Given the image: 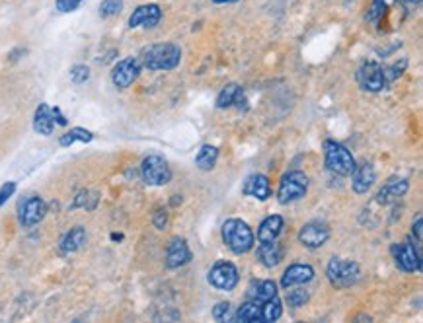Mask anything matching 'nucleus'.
Instances as JSON below:
<instances>
[{
	"label": "nucleus",
	"mask_w": 423,
	"mask_h": 323,
	"mask_svg": "<svg viewBox=\"0 0 423 323\" xmlns=\"http://www.w3.org/2000/svg\"><path fill=\"white\" fill-rule=\"evenodd\" d=\"M141 176L145 179L146 185L153 187H162L168 185L172 179V169H170L168 162L164 160L162 156H146L143 164H141Z\"/></svg>",
	"instance_id": "423d86ee"
},
{
	"label": "nucleus",
	"mask_w": 423,
	"mask_h": 323,
	"mask_svg": "<svg viewBox=\"0 0 423 323\" xmlns=\"http://www.w3.org/2000/svg\"><path fill=\"white\" fill-rule=\"evenodd\" d=\"M213 4H234V2H238V0H211Z\"/></svg>",
	"instance_id": "a19ab883"
},
{
	"label": "nucleus",
	"mask_w": 423,
	"mask_h": 323,
	"mask_svg": "<svg viewBox=\"0 0 423 323\" xmlns=\"http://www.w3.org/2000/svg\"><path fill=\"white\" fill-rule=\"evenodd\" d=\"M84 0H55V8L61 14H71L74 10H78Z\"/></svg>",
	"instance_id": "72a5a7b5"
},
{
	"label": "nucleus",
	"mask_w": 423,
	"mask_h": 323,
	"mask_svg": "<svg viewBox=\"0 0 423 323\" xmlns=\"http://www.w3.org/2000/svg\"><path fill=\"white\" fill-rule=\"evenodd\" d=\"M273 296H277V285L273 280H260L254 282L246 292V298L255 304H263V302L271 300Z\"/></svg>",
	"instance_id": "4be33fe9"
},
{
	"label": "nucleus",
	"mask_w": 423,
	"mask_h": 323,
	"mask_svg": "<svg viewBox=\"0 0 423 323\" xmlns=\"http://www.w3.org/2000/svg\"><path fill=\"white\" fill-rule=\"evenodd\" d=\"M396 2H398V0H372L371 6L367 8L365 20L371 23H377L382 16L387 14L388 8L394 6Z\"/></svg>",
	"instance_id": "c85d7f7f"
},
{
	"label": "nucleus",
	"mask_w": 423,
	"mask_h": 323,
	"mask_svg": "<svg viewBox=\"0 0 423 323\" xmlns=\"http://www.w3.org/2000/svg\"><path fill=\"white\" fill-rule=\"evenodd\" d=\"M287 300H289V304H291V306L299 308V306H302V304L308 300V290H305V288L291 290V292H289V296H287Z\"/></svg>",
	"instance_id": "f704fd0d"
},
{
	"label": "nucleus",
	"mask_w": 423,
	"mask_h": 323,
	"mask_svg": "<svg viewBox=\"0 0 423 323\" xmlns=\"http://www.w3.org/2000/svg\"><path fill=\"white\" fill-rule=\"evenodd\" d=\"M209 285L223 292H230L238 285V269L230 261H217L209 271Z\"/></svg>",
	"instance_id": "1a4fd4ad"
},
{
	"label": "nucleus",
	"mask_w": 423,
	"mask_h": 323,
	"mask_svg": "<svg viewBox=\"0 0 423 323\" xmlns=\"http://www.w3.org/2000/svg\"><path fill=\"white\" fill-rule=\"evenodd\" d=\"M34 131L41 137H51L55 131V119H53V110L47 103H39L36 113H34Z\"/></svg>",
	"instance_id": "aec40b11"
},
{
	"label": "nucleus",
	"mask_w": 423,
	"mask_h": 323,
	"mask_svg": "<svg viewBox=\"0 0 423 323\" xmlns=\"http://www.w3.org/2000/svg\"><path fill=\"white\" fill-rule=\"evenodd\" d=\"M16 193V184L14 181H6V184L0 187V208L6 205L8 198L12 197Z\"/></svg>",
	"instance_id": "c9c22d12"
},
{
	"label": "nucleus",
	"mask_w": 423,
	"mask_h": 323,
	"mask_svg": "<svg viewBox=\"0 0 423 323\" xmlns=\"http://www.w3.org/2000/svg\"><path fill=\"white\" fill-rule=\"evenodd\" d=\"M51 110H53V119H55V125L65 127L66 123H68V119L63 115V111L58 110V107H51Z\"/></svg>",
	"instance_id": "ea45409f"
},
{
	"label": "nucleus",
	"mask_w": 423,
	"mask_h": 323,
	"mask_svg": "<svg viewBox=\"0 0 423 323\" xmlns=\"http://www.w3.org/2000/svg\"><path fill=\"white\" fill-rule=\"evenodd\" d=\"M217 160H219V148L213 147V144H203L195 156V166L201 171H211L217 166Z\"/></svg>",
	"instance_id": "b1692460"
},
{
	"label": "nucleus",
	"mask_w": 423,
	"mask_h": 323,
	"mask_svg": "<svg viewBox=\"0 0 423 323\" xmlns=\"http://www.w3.org/2000/svg\"><path fill=\"white\" fill-rule=\"evenodd\" d=\"M400 2H402V6H404V10L409 12V14H412V12H416L417 8L422 6V0H400Z\"/></svg>",
	"instance_id": "4c0bfd02"
},
{
	"label": "nucleus",
	"mask_w": 423,
	"mask_h": 323,
	"mask_svg": "<svg viewBox=\"0 0 423 323\" xmlns=\"http://www.w3.org/2000/svg\"><path fill=\"white\" fill-rule=\"evenodd\" d=\"M285 228V221L279 216V214H271L267 216L265 221L260 224L258 228V242L260 243H267V242H275L281 232Z\"/></svg>",
	"instance_id": "6ab92c4d"
},
{
	"label": "nucleus",
	"mask_w": 423,
	"mask_h": 323,
	"mask_svg": "<svg viewBox=\"0 0 423 323\" xmlns=\"http://www.w3.org/2000/svg\"><path fill=\"white\" fill-rule=\"evenodd\" d=\"M242 193L246 197H254L258 201H267L271 197V184L263 174H252L246 177V181L242 185Z\"/></svg>",
	"instance_id": "dca6fc26"
},
{
	"label": "nucleus",
	"mask_w": 423,
	"mask_h": 323,
	"mask_svg": "<svg viewBox=\"0 0 423 323\" xmlns=\"http://www.w3.org/2000/svg\"><path fill=\"white\" fill-rule=\"evenodd\" d=\"M330 238V228L326 222L312 221L300 228L299 232V242L308 248V250H318L324 243L328 242Z\"/></svg>",
	"instance_id": "ddd939ff"
},
{
	"label": "nucleus",
	"mask_w": 423,
	"mask_h": 323,
	"mask_svg": "<svg viewBox=\"0 0 423 323\" xmlns=\"http://www.w3.org/2000/svg\"><path fill=\"white\" fill-rule=\"evenodd\" d=\"M71 80L76 84V86H81V84H86L90 80V68L86 65H74L71 68Z\"/></svg>",
	"instance_id": "2f4dec72"
},
{
	"label": "nucleus",
	"mask_w": 423,
	"mask_h": 323,
	"mask_svg": "<svg viewBox=\"0 0 423 323\" xmlns=\"http://www.w3.org/2000/svg\"><path fill=\"white\" fill-rule=\"evenodd\" d=\"M141 70H143V65H141V60L137 57L121 59L111 68V82H113V86L117 90L131 88L141 76Z\"/></svg>",
	"instance_id": "0eeeda50"
},
{
	"label": "nucleus",
	"mask_w": 423,
	"mask_h": 323,
	"mask_svg": "<svg viewBox=\"0 0 423 323\" xmlns=\"http://www.w3.org/2000/svg\"><path fill=\"white\" fill-rule=\"evenodd\" d=\"M374 168H372L369 162H363L361 166H355V169L351 171V187H353V191L357 193V195H365L369 193V189L374 184Z\"/></svg>",
	"instance_id": "f3484780"
},
{
	"label": "nucleus",
	"mask_w": 423,
	"mask_h": 323,
	"mask_svg": "<svg viewBox=\"0 0 423 323\" xmlns=\"http://www.w3.org/2000/svg\"><path fill=\"white\" fill-rule=\"evenodd\" d=\"M308 191V176L305 171L300 169H292V171H287L281 181H279V189H277V201L281 205H289V203H295L307 195Z\"/></svg>",
	"instance_id": "20e7f679"
},
{
	"label": "nucleus",
	"mask_w": 423,
	"mask_h": 323,
	"mask_svg": "<svg viewBox=\"0 0 423 323\" xmlns=\"http://www.w3.org/2000/svg\"><path fill=\"white\" fill-rule=\"evenodd\" d=\"M357 84L367 92H380L388 86L387 78H384V66L369 60L359 66L357 70Z\"/></svg>",
	"instance_id": "9d476101"
},
{
	"label": "nucleus",
	"mask_w": 423,
	"mask_h": 323,
	"mask_svg": "<svg viewBox=\"0 0 423 323\" xmlns=\"http://www.w3.org/2000/svg\"><path fill=\"white\" fill-rule=\"evenodd\" d=\"M191 261V251L188 242L183 238H172L166 248V267L168 269H180Z\"/></svg>",
	"instance_id": "4468645a"
},
{
	"label": "nucleus",
	"mask_w": 423,
	"mask_h": 323,
	"mask_svg": "<svg viewBox=\"0 0 423 323\" xmlns=\"http://www.w3.org/2000/svg\"><path fill=\"white\" fill-rule=\"evenodd\" d=\"M408 179H404V177H390L387 184L382 185V189L377 193V203L380 205H388L390 201H396V198H400L406 195L408 191Z\"/></svg>",
	"instance_id": "a211bd4d"
},
{
	"label": "nucleus",
	"mask_w": 423,
	"mask_h": 323,
	"mask_svg": "<svg viewBox=\"0 0 423 323\" xmlns=\"http://www.w3.org/2000/svg\"><path fill=\"white\" fill-rule=\"evenodd\" d=\"M84 243H86V230H84V226H74L63 235L61 251L63 253H74V251L81 250Z\"/></svg>",
	"instance_id": "5701e85b"
},
{
	"label": "nucleus",
	"mask_w": 423,
	"mask_h": 323,
	"mask_svg": "<svg viewBox=\"0 0 423 323\" xmlns=\"http://www.w3.org/2000/svg\"><path fill=\"white\" fill-rule=\"evenodd\" d=\"M141 65L148 70H174L182 63V49L175 43H156L141 53Z\"/></svg>",
	"instance_id": "f257e3e1"
},
{
	"label": "nucleus",
	"mask_w": 423,
	"mask_h": 323,
	"mask_svg": "<svg viewBox=\"0 0 423 323\" xmlns=\"http://www.w3.org/2000/svg\"><path fill=\"white\" fill-rule=\"evenodd\" d=\"M414 234H416V242L422 243V238H423V218L422 216H417L416 222H414Z\"/></svg>",
	"instance_id": "58836bf2"
},
{
	"label": "nucleus",
	"mask_w": 423,
	"mask_h": 323,
	"mask_svg": "<svg viewBox=\"0 0 423 323\" xmlns=\"http://www.w3.org/2000/svg\"><path fill=\"white\" fill-rule=\"evenodd\" d=\"M234 319L236 322L242 323H258L262 322V306L260 304H255V302H246V304H242L238 312L234 314Z\"/></svg>",
	"instance_id": "393cba45"
},
{
	"label": "nucleus",
	"mask_w": 423,
	"mask_h": 323,
	"mask_svg": "<svg viewBox=\"0 0 423 323\" xmlns=\"http://www.w3.org/2000/svg\"><path fill=\"white\" fill-rule=\"evenodd\" d=\"M162 20V8L158 4H141L133 10V14L129 16V28L131 30H139V28H145V30H151V28H156Z\"/></svg>",
	"instance_id": "f8f14e48"
},
{
	"label": "nucleus",
	"mask_w": 423,
	"mask_h": 323,
	"mask_svg": "<svg viewBox=\"0 0 423 323\" xmlns=\"http://www.w3.org/2000/svg\"><path fill=\"white\" fill-rule=\"evenodd\" d=\"M45 214H47V203H45L41 197L34 195V197L24 198L22 203H20L18 221H20V224H22L24 228L36 226V224H39V222L44 221Z\"/></svg>",
	"instance_id": "9b49d317"
},
{
	"label": "nucleus",
	"mask_w": 423,
	"mask_h": 323,
	"mask_svg": "<svg viewBox=\"0 0 423 323\" xmlns=\"http://www.w3.org/2000/svg\"><path fill=\"white\" fill-rule=\"evenodd\" d=\"M121 10H123V0H102V4L98 8V14L103 20H110V18L121 14Z\"/></svg>",
	"instance_id": "c756f323"
},
{
	"label": "nucleus",
	"mask_w": 423,
	"mask_h": 323,
	"mask_svg": "<svg viewBox=\"0 0 423 323\" xmlns=\"http://www.w3.org/2000/svg\"><path fill=\"white\" fill-rule=\"evenodd\" d=\"M94 140V132H90L88 129H82V127H74L71 131H66L61 139H58V144L61 147H73L74 142H92Z\"/></svg>",
	"instance_id": "a878e982"
},
{
	"label": "nucleus",
	"mask_w": 423,
	"mask_h": 323,
	"mask_svg": "<svg viewBox=\"0 0 423 323\" xmlns=\"http://www.w3.org/2000/svg\"><path fill=\"white\" fill-rule=\"evenodd\" d=\"M258 258H260V263L265 265V267H277L285 258V250L281 243L275 242H267V243H260V248H258Z\"/></svg>",
	"instance_id": "412c9836"
},
{
	"label": "nucleus",
	"mask_w": 423,
	"mask_h": 323,
	"mask_svg": "<svg viewBox=\"0 0 423 323\" xmlns=\"http://www.w3.org/2000/svg\"><path fill=\"white\" fill-rule=\"evenodd\" d=\"M223 242L233 253L244 255L254 248L255 235L246 222L240 218H230L223 224Z\"/></svg>",
	"instance_id": "f03ea898"
},
{
	"label": "nucleus",
	"mask_w": 423,
	"mask_h": 323,
	"mask_svg": "<svg viewBox=\"0 0 423 323\" xmlns=\"http://www.w3.org/2000/svg\"><path fill=\"white\" fill-rule=\"evenodd\" d=\"M242 96V88L238 86V84H234V82H230V84H226L225 88L220 90V94L217 96V107L219 110H226V107H230V105H234V103L238 102V97Z\"/></svg>",
	"instance_id": "bb28decb"
},
{
	"label": "nucleus",
	"mask_w": 423,
	"mask_h": 323,
	"mask_svg": "<svg viewBox=\"0 0 423 323\" xmlns=\"http://www.w3.org/2000/svg\"><path fill=\"white\" fill-rule=\"evenodd\" d=\"M392 253H394L396 265L404 272L422 271V245L419 243L414 245L412 240H406L400 245L396 243V245H392Z\"/></svg>",
	"instance_id": "6e6552de"
},
{
	"label": "nucleus",
	"mask_w": 423,
	"mask_h": 323,
	"mask_svg": "<svg viewBox=\"0 0 423 323\" xmlns=\"http://www.w3.org/2000/svg\"><path fill=\"white\" fill-rule=\"evenodd\" d=\"M262 306V322L263 323H271V322H277L279 317L283 316V304L279 300L277 296H273L271 300L263 302L260 304Z\"/></svg>",
	"instance_id": "cd10ccee"
},
{
	"label": "nucleus",
	"mask_w": 423,
	"mask_h": 323,
	"mask_svg": "<svg viewBox=\"0 0 423 323\" xmlns=\"http://www.w3.org/2000/svg\"><path fill=\"white\" fill-rule=\"evenodd\" d=\"M314 279V269L307 263H295L291 265L281 277V287L289 290L292 287H300V285H308Z\"/></svg>",
	"instance_id": "2eb2a0df"
},
{
	"label": "nucleus",
	"mask_w": 423,
	"mask_h": 323,
	"mask_svg": "<svg viewBox=\"0 0 423 323\" xmlns=\"http://www.w3.org/2000/svg\"><path fill=\"white\" fill-rule=\"evenodd\" d=\"M154 226L158 228V230H164V228L168 226V213L164 211V208H158L156 213H154Z\"/></svg>",
	"instance_id": "e433bc0d"
},
{
	"label": "nucleus",
	"mask_w": 423,
	"mask_h": 323,
	"mask_svg": "<svg viewBox=\"0 0 423 323\" xmlns=\"http://www.w3.org/2000/svg\"><path fill=\"white\" fill-rule=\"evenodd\" d=\"M121 238H123V235H121V234H113V235H111V240H121Z\"/></svg>",
	"instance_id": "79ce46f5"
},
{
	"label": "nucleus",
	"mask_w": 423,
	"mask_h": 323,
	"mask_svg": "<svg viewBox=\"0 0 423 323\" xmlns=\"http://www.w3.org/2000/svg\"><path fill=\"white\" fill-rule=\"evenodd\" d=\"M326 275H328L330 285L334 288H350L353 287L359 280V277H361V269H359V265L355 263V261L334 258L328 263Z\"/></svg>",
	"instance_id": "39448f33"
},
{
	"label": "nucleus",
	"mask_w": 423,
	"mask_h": 323,
	"mask_svg": "<svg viewBox=\"0 0 423 323\" xmlns=\"http://www.w3.org/2000/svg\"><path fill=\"white\" fill-rule=\"evenodd\" d=\"M406 65H408V60L402 59L400 65L396 63V65L392 66H384V78H387V84H392L396 78H400L402 73L406 70Z\"/></svg>",
	"instance_id": "473e14b6"
},
{
	"label": "nucleus",
	"mask_w": 423,
	"mask_h": 323,
	"mask_svg": "<svg viewBox=\"0 0 423 323\" xmlns=\"http://www.w3.org/2000/svg\"><path fill=\"white\" fill-rule=\"evenodd\" d=\"M213 317L217 322H230L233 319V306L228 302H219L215 308H213Z\"/></svg>",
	"instance_id": "7c9ffc66"
},
{
	"label": "nucleus",
	"mask_w": 423,
	"mask_h": 323,
	"mask_svg": "<svg viewBox=\"0 0 423 323\" xmlns=\"http://www.w3.org/2000/svg\"><path fill=\"white\" fill-rule=\"evenodd\" d=\"M324 162H326V168L337 176H351V171L357 166L350 150L336 140L324 142Z\"/></svg>",
	"instance_id": "7ed1b4c3"
}]
</instances>
